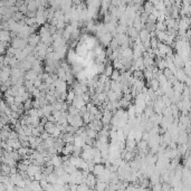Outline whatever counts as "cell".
<instances>
[{"label": "cell", "instance_id": "obj_1", "mask_svg": "<svg viewBox=\"0 0 191 191\" xmlns=\"http://www.w3.org/2000/svg\"><path fill=\"white\" fill-rule=\"evenodd\" d=\"M153 8H154V6H153V4H152L151 1L144 2V12H146L148 15H150V14H151L152 10H153Z\"/></svg>", "mask_w": 191, "mask_h": 191}, {"label": "cell", "instance_id": "obj_2", "mask_svg": "<svg viewBox=\"0 0 191 191\" xmlns=\"http://www.w3.org/2000/svg\"><path fill=\"white\" fill-rule=\"evenodd\" d=\"M151 83H152V88H153L154 91H157L158 88H159V84H160V82H159L158 79H152Z\"/></svg>", "mask_w": 191, "mask_h": 191}, {"label": "cell", "instance_id": "obj_3", "mask_svg": "<svg viewBox=\"0 0 191 191\" xmlns=\"http://www.w3.org/2000/svg\"><path fill=\"white\" fill-rule=\"evenodd\" d=\"M112 72H113V68H112V66H106V69H105V72H104V75L106 76V77H108V76H111V74H112Z\"/></svg>", "mask_w": 191, "mask_h": 191}]
</instances>
